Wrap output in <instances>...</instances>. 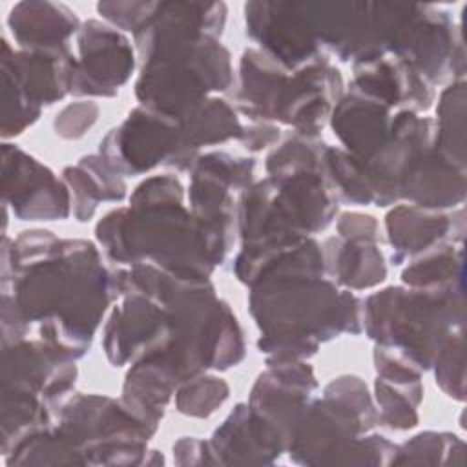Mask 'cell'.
<instances>
[{"instance_id":"6da1fadb","label":"cell","mask_w":467,"mask_h":467,"mask_svg":"<svg viewBox=\"0 0 467 467\" xmlns=\"http://www.w3.org/2000/svg\"><path fill=\"white\" fill-rule=\"evenodd\" d=\"M78 42L84 55V66L82 71L75 73H89V80L86 84L89 91L97 93L95 88H99V75H104L106 88L119 86L126 80L130 69L133 67V55L124 36L106 26H100L99 22H88L80 31Z\"/></svg>"},{"instance_id":"7a4b0ae2","label":"cell","mask_w":467,"mask_h":467,"mask_svg":"<svg viewBox=\"0 0 467 467\" xmlns=\"http://www.w3.org/2000/svg\"><path fill=\"white\" fill-rule=\"evenodd\" d=\"M9 26L22 46L66 49L64 40L77 29V16L60 4L22 2L11 9Z\"/></svg>"}]
</instances>
